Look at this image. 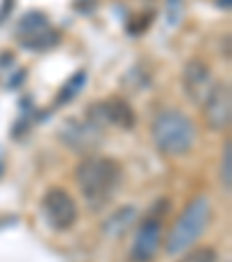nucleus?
<instances>
[{"instance_id":"1","label":"nucleus","mask_w":232,"mask_h":262,"mask_svg":"<svg viewBox=\"0 0 232 262\" xmlns=\"http://www.w3.org/2000/svg\"><path fill=\"white\" fill-rule=\"evenodd\" d=\"M121 165L104 156H89L74 169L77 186L91 211H100L112 202L121 186Z\"/></svg>"},{"instance_id":"6","label":"nucleus","mask_w":232,"mask_h":262,"mask_svg":"<svg viewBox=\"0 0 232 262\" xmlns=\"http://www.w3.org/2000/svg\"><path fill=\"white\" fill-rule=\"evenodd\" d=\"M200 104H202L204 121H207V125L212 130L223 133V130L230 128V119H232V91H230V84L216 81V84L209 89L207 98H204Z\"/></svg>"},{"instance_id":"13","label":"nucleus","mask_w":232,"mask_h":262,"mask_svg":"<svg viewBox=\"0 0 232 262\" xmlns=\"http://www.w3.org/2000/svg\"><path fill=\"white\" fill-rule=\"evenodd\" d=\"M179 262H218V253L212 246H198L183 251V255L179 257Z\"/></svg>"},{"instance_id":"5","label":"nucleus","mask_w":232,"mask_h":262,"mask_svg":"<svg viewBox=\"0 0 232 262\" xmlns=\"http://www.w3.org/2000/svg\"><path fill=\"white\" fill-rule=\"evenodd\" d=\"M86 114H89L86 121L93 123L98 130H102L104 125H116V128L130 130L135 125V109L123 98H109L104 102H95L86 109Z\"/></svg>"},{"instance_id":"3","label":"nucleus","mask_w":232,"mask_h":262,"mask_svg":"<svg viewBox=\"0 0 232 262\" xmlns=\"http://www.w3.org/2000/svg\"><path fill=\"white\" fill-rule=\"evenodd\" d=\"M209 221H212V202L207 195H198L188 202V207L181 211V216L177 218L172 232L167 237L165 251L167 255H181L183 251L193 248V244L202 237V232L207 230Z\"/></svg>"},{"instance_id":"10","label":"nucleus","mask_w":232,"mask_h":262,"mask_svg":"<svg viewBox=\"0 0 232 262\" xmlns=\"http://www.w3.org/2000/svg\"><path fill=\"white\" fill-rule=\"evenodd\" d=\"M137 218V209L133 204H125V207H119L116 211H112V216L102 223V232L107 237H121L125 230L130 228Z\"/></svg>"},{"instance_id":"14","label":"nucleus","mask_w":232,"mask_h":262,"mask_svg":"<svg viewBox=\"0 0 232 262\" xmlns=\"http://www.w3.org/2000/svg\"><path fill=\"white\" fill-rule=\"evenodd\" d=\"M84 81H86V74L84 72H77L72 77V79L68 81V84L63 86V89H60V93H58V100H56V102L58 104H65V102H70V100L74 98V95L79 93L81 91V86H84Z\"/></svg>"},{"instance_id":"15","label":"nucleus","mask_w":232,"mask_h":262,"mask_svg":"<svg viewBox=\"0 0 232 262\" xmlns=\"http://www.w3.org/2000/svg\"><path fill=\"white\" fill-rule=\"evenodd\" d=\"M218 174H221L223 188L230 193V188H232V148H230V142H227L225 148H223V158H221V169H218Z\"/></svg>"},{"instance_id":"17","label":"nucleus","mask_w":232,"mask_h":262,"mask_svg":"<svg viewBox=\"0 0 232 262\" xmlns=\"http://www.w3.org/2000/svg\"><path fill=\"white\" fill-rule=\"evenodd\" d=\"M218 5L225 7V10H230V0H218Z\"/></svg>"},{"instance_id":"9","label":"nucleus","mask_w":232,"mask_h":262,"mask_svg":"<svg viewBox=\"0 0 232 262\" xmlns=\"http://www.w3.org/2000/svg\"><path fill=\"white\" fill-rule=\"evenodd\" d=\"M181 81H183V91L188 93V98H191L193 102H202V100L207 98L209 89L214 86L209 65L202 63V60H198V58H193L186 63Z\"/></svg>"},{"instance_id":"2","label":"nucleus","mask_w":232,"mask_h":262,"mask_svg":"<svg viewBox=\"0 0 232 262\" xmlns=\"http://www.w3.org/2000/svg\"><path fill=\"white\" fill-rule=\"evenodd\" d=\"M151 135L163 156L181 158L193 148L198 130H195V123L186 114H181L177 109H170V112H163V114L156 116V121L151 125Z\"/></svg>"},{"instance_id":"16","label":"nucleus","mask_w":232,"mask_h":262,"mask_svg":"<svg viewBox=\"0 0 232 262\" xmlns=\"http://www.w3.org/2000/svg\"><path fill=\"white\" fill-rule=\"evenodd\" d=\"M12 7H14V0H3V10H0V24H5V21H7Z\"/></svg>"},{"instance_id":"8","label":"nucleus","mask_w":232,"mask_h":262,"mask_svg":"<svg viewBox=\"0 0 232 262\" xmlns=\"http://www.w3.org/2000/svg\"><path fill=\"white\" fill-rule=\"evenodd\" d=\"M60 139L74 154H89L100 144V130L89 121H68L60 128Z\"/></svg>"},{"instance_id":"4","label":"nucleus","mask_w":232,"mask_h":262,"mask_svg":"<svg viewBox=\"0 0 232 262\" xmlns=\"http://www.w3.org/2000/svg\"><path fill=\"white\" fill-rule=\"evenodd\" d=\"M42 213L54 230L65 232L77 223V202L65 188H49L42 198Z\"/></svg>"},{"instance_id":"7","label":"nucleus","mask_w":232,"mask_h":262,"mask_svg":"<svg viewBox=\"0 0 232 262\" xmlns=\"http://www.w3.org/2000/svg\"><path fill=\"white\" fill-rule=\"evenodd\" d=\"M160 237H163V225L160 218H149L137 228V234L133 239L130 257L135 262H151L160 248Z\"/></svg>"},{"instance_id":"11","label":"nucleus","mask_w":232,"mask_h":262,"mask_svg":"<svg viewBox=\"0 0 232 262\" xmlns=\"http://www.w3.org/2000/svg\"><path fill=\"white\" fill-rule=\"evenodd\" d=\"M21 45L30 51H47L58 45V33H56L54 28H45V30H40V33L21 37Z\"/></svg>"},{"instance_id":"12","label":"nucleus","mask_w":232,"mask_h":262,"mask_svg":"<svg viewBox=\"0 0 232 262\" xmlns=\"http://www.w3.org/2000/svg\"><path fill=\"white\" fill-rule=\"evenodd\" d=\"M45 28H49V19H47V14H42V12H28V14L21 16L16 33H19L21 37H26V35L40 33V30H45Z\"/></svg>"}]
</instances>
